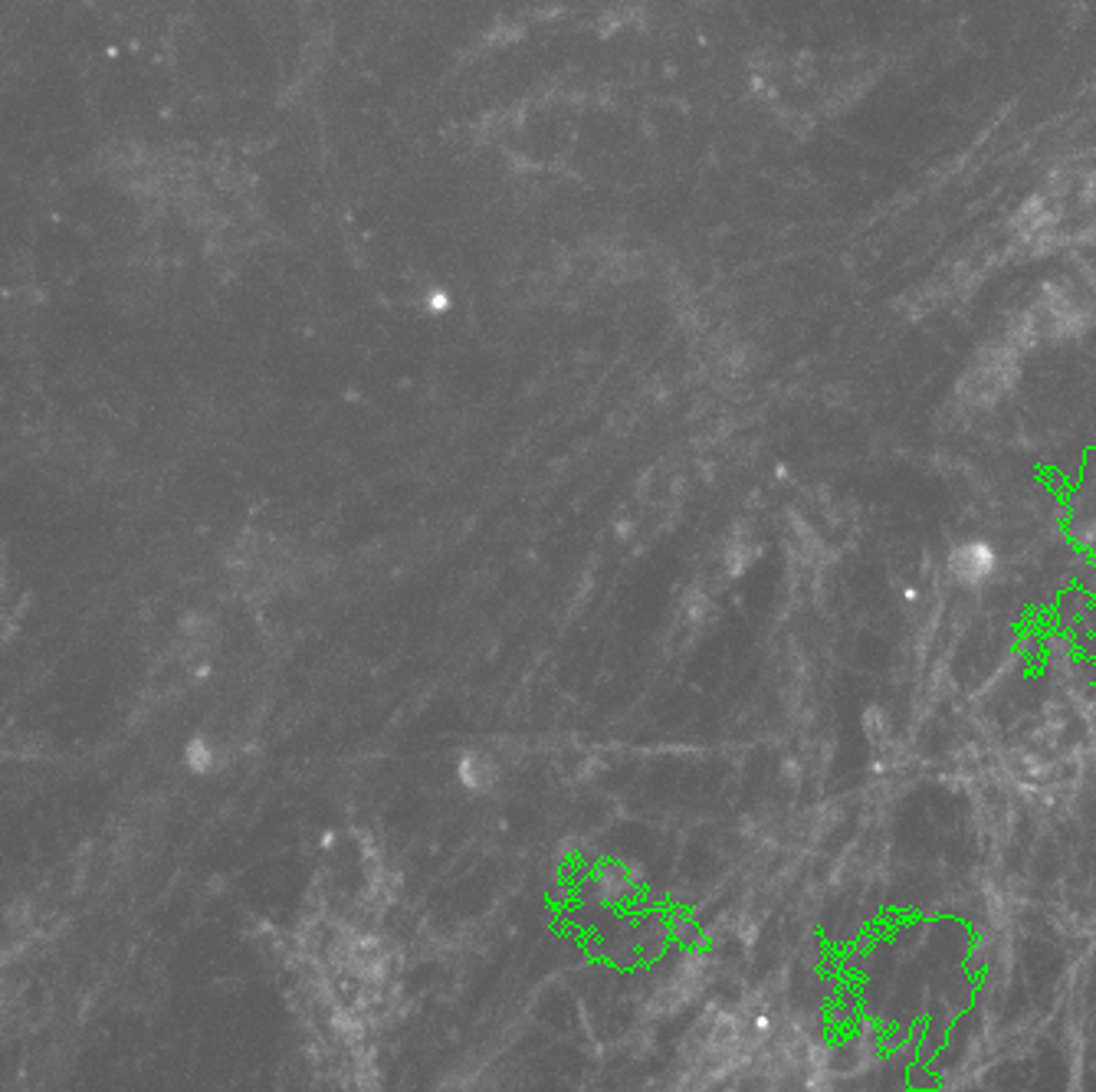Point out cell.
Returning a JSON list of instances; mask_svg holds the SVG:
<instances>
[{"instance_id": "cell-1", "label": "cell", "mask_w": 1096, "mask_h": 1092, "mask_svg": "<svg viewBox=\"0 0 1096 1092\" xmlns=\"http://www.w3.org/2000/svg\"><path fill=\"white\" fill-rule=\"evenodd\" d=\"M994 551L985 542H965L952 551V574L965 584H979L994 571Z\"/></svg>"}, {"instance_id": "cell-2", "label": "cell", "mask_w": 1096, "mask_h": 1092, "mask_svg": "<svg viewBox=\"0 0 1096 1092\" xmlns=\"http://www.w3.org/2000/svg\"><path fill=\"white\" fill-rule=\"evenodd\" d=\"M457 778H460V784L466 787V791L486 794L489 787L496 784V768H492L489 758H483V755H477V751H466V755L460 758V765H457Z\"/></svg>"}]
</instances>
